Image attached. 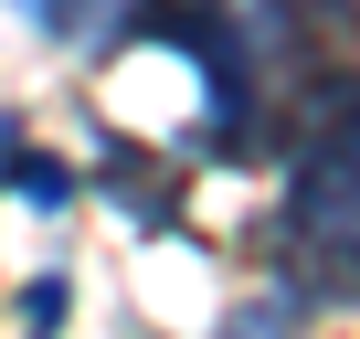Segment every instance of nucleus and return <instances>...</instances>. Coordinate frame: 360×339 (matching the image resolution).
<instances>
[{
    "instance_id": "f257e3e1",
    "label": "nucleus",
    "mask_w": 360,
    "mask_h": 339,
    "mask_svg": "<svg viewBox=\"0 0 360 339\" xmlns=\"http://www.w3.org/2000/svg\"><path fill=\"white\" fill-rule=\"evenodd\" d=\"M127 43H169L202 75L191 148L202 159H255L276 127L307 138V117L349 85L360 53V0H138Z\"/></svg>"
},
{
    "instance_id": "f03ea898",
    "label": "nucleus",
    "mask_w": 360,
    "mask_h": 339,
    "mask_svg": "<svg viewBox=\"0 0 360 339\" xmlns=\"http://www.w3.org/2000/svg\"><path fill=\"white\" fill-rule=\"evenodd\" d=\"M276 276L307 307L360 297V75L307 117L286 148V202H276Z\"/></svg>"
},
{
    "instance_id": "39448f33",
    "label": "nucleus",
    "mask_w": 360,
    "mask_h": 339,
    "mask_svg": "<svg viewBox=\"0 0 360 339\" xmlns=\"http://www.w3.org/2000/svg\"><path fill=\"white\" fill-rule=\"evenodd\" d=\"M11 202H32V212H64V202H75V170H64L53 148H32V138H22V148H11Z\"/></svg>"
},
{
    "instance_id": "423d86ee",
    "label": "nucleus",
    "mask_w": 360,
    "mask_h": 339,
    "mask_svg": "<svg viewBox=\"0 0 360 339\" xmlns=\"http://www.w3.org/2000/svg\"><path fill=\"white\" fill-rule=\"evenodd\" d=\"M297 318H307V297H297V286H276V297H244L212 339H297Z\"/></svg>"
},
{
    "instance_id": "6e6552de",
    "label": "nucleus",
    "mask_w": 360,
    "mask_h": 339,
    "mask_svg": "<svg viewBox=\"0 0 360 339\" xmlns=\"http://www.w3.org/2000/svg\"><path fill=\"white\" fill-rule=\"evenodd\" d=\"M11 148H22V117H0V191H11Z\"/></svg>"
},
{
    "instance_id": "0eeeda50",
    "label": "nucleus",
    "mask_w": 360,
    "mask_h": 339,
    "mask_svg": "<svg viewBox=\"0 0 360 339\" xmlns=\"http://www.w3.org/2000/svg\"><path fill=\"white\" fill-rule=\"evenodd\" d=\"M64 307H75V286H64V276H32V286H22V339H53Z\"/></svg>"
},
{
    "instance_id": "7ed1b4c3",
    "label": "nucleus",
    "mask_w": 360,
    "mask_h": 339,
    "mask_svg": "<svg viewBox=\"0 0 360 339\" xmlns=\"http://www.w3.org/2000/svg\"><path fill=\"white\" fill-rule=\"evenodd\" d=\"M11 11H22L43 43H75V53H85V43H127V32H138V0H11Z\"/></svg>"
},
{
    "instance_id": "20e7f679",
    "label": "nucleus",
    "mask_w": 360,
    "mask_h": 339,
    "mask_svg": "<svg viewBox=\"0 0 360 339\" xmlns=\"http://www.w3.org/2000/svg\"><path fill=\"white\" fill-rule=\"evenodd\" d=\"M96 181L127 202V223H138V234H169V223H180V191L159 181V170H148L138 148H106V170H96Z\"/></svg>"
}]
</instances>
